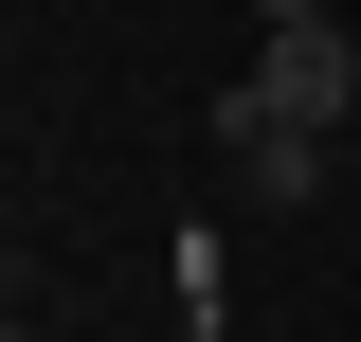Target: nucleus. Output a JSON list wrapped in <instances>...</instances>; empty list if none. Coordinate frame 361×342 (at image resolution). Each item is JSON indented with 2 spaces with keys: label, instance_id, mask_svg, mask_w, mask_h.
<instances>
[{
  "label": "nucleus",
  "instance_id": "obj_1",
  "mask_svg": "<svg viewBox=\"0 0 361 342\" xmlns=\"http://www.w3.org/2000/svg\"><path fill=\"white\" fill-rule=\"evenodd\" d=\"M253 108H271V127H343V108H361V54H343V18H271V54H253Z\"/></svg>",
  "mask_w": 361,
  "mask_h": 342
},
{
  "label": "nucleus",
  "instance_id": "obj_2",
  "mask_svg": "<svg viewBox=\"0 0 361 342\" xmlns=\"http://www.w3.org/2000/svg\"><path fill=\"white\" fill-rule=\"evenodd\" d=\"M217 144H235V180H253V198H325V144H343V127H271L253 90H235V108H217Z\"/></svg>",
  "mask_w": 361,
  "mask_h": 342
},
{
  "label": "nucleus",
  "instance_id": "obj_3",
  "mask_svg": "<svg viewBox=\"0 0 361 342\" xmlns=\"http://www.w3.org/2000/svg\"><path fill=\"white\" fill-rule=\"evenodd\" d=\"M253 18H325V0H253Z\"/></svg>",
  "mask_w": 361,
  "mask_h": 342
}]
</instances>
